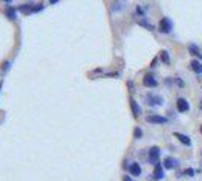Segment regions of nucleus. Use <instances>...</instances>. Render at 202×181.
<instances>
[{
    "label": "nucleus",
    "mask_w": 202,
    "mask_h": 181,
    "mask_svg": "<svg viewBox=\"0 0 202 181\" xmlns=\"http://www.w3.org/2000/svg\"><path fill=\"white\" fill-rule=\"evenodd\" d=\"M159 157H160V148L159 146H152V148H149V151H148V162L151 163V165H157L159 163Z\"/></svg>",
    "instance_id": "f257e3e1"
},
{
    "label": "nucleus",
    "mask_w": 202,
    "mask_h": 181,
    "mask_svg": "<svg viewBox=\"0 0 202 181\" xmlns=\"http://www.w3.org/2000/svg\"><path fill=\"white\" fill-rule=\"evenodd\" d=\"M159 29H160L162 33H170V30H172V21H170V18H167V17L162 18L160 20V24H159Z\"/></svg>",
    "instance_id": "f03ea898"
},
{
    "label": "nucleus",
    "mask_w": 202,
    "mask_h": 181,
    "mask_svg": "<svg viewBox=\"0 0 202 181\" xmlns=\"http://www.w3.org/2000/svg\"><path fill=\"white\" fill-rule=\"evenodd\" d=\"M146 103H148V106H162L163 98L162 97H159V95L148 94V95H146Z\"/></svg>",
    "instance_id": "7ed1b4c3"
},
{
    "label": "nucleus",
    "mask_w": 202,
    "mask_h": 181,
    "mask_svg": "<svg viewBox=\"0 0 202 181\" xmlns=\"http://www.w3.org/2000/svg\"><path fill=\"white\" fill-rule=\"evenodd\" d=\"M145 119L149 124H166L167 122V119L164 116H160V115H148Z\"/></svg>",
    "instance_id": "20e7f679"
},
{
    "label": "nucleus",
    "mask_w": 202,
    "mask_h": 181,
    "mask_svg": "<svg viewBox=\"0 0 202 181\" xmlns=\"http://www.w3.org/2000/svg\"><path fill=\"white\" fill-rule=\"evenodd\" d=\"M143 85H145L146 88H156L159 83H157V80H156V77H154V76L146 74V76L143 77Z\"/></svg>",
    "instance_id": "39448f33"
},
{
    "label": "nucleus",
    "mask_w": 202,
    "mask_h": 181,
    "mask_svg": "<svg viewBox=\"0 0 202 181\" xmlns=\"http://www.w3.org/2000/svg\"><path fill=\"white\" fill-rule=\"evenodd\" d=\"M176 109L180 112H187L190 109V104H189V101L186 98H178L176 100Z\"/></svg>",
    "instance_id": "423d86ee"
},
{
    "label": "nucleus",
    "mask_w": 202,
    "mask_h": 181,
    "mask_svg": "<svg viewBox=\"0 0 202 181\" xmlns=\"http://www.w3.org/2000/svg\"><path fill=\"white\" fill-rule=\"evenodd\" d=\"M128 171H130V174H131L133 177H139V175L142 174V168H140L139 163H131L130 168H128Z\"/></svg>",
    "instance_id": "0eeeda50"
},
{
    "label": "nucleus",
    "mask_w": 202,
    "mask_h": 181,
    "mask_svg": "<svg viewBox=\"0 0 202 181\" xmlns=\"http://www.w3.org/2000/svg\"><path fill=\"white\" fill-rule=\"evenodd\" d=\"M163 177H164V174H163V165L162 163H157L154 166V178L156 180H162Z\"/></svg>",
    "instance_id": "6e6552de"
},
{
    "label": "nucleus",
    "mask_w": 202,
    "mask_h": 181,
    "mask_svg": "<svg viewBox=\"0 0 202 181\" xmlns=\"http://www.w3.org/2000/svg\"><path fill=\"white\" fill-rule=\"evenodd\" d=\"M173 136L181 142V143H184V145H190L192 143V140H190V137L189 136H186V135H183V133H178V131H175L173 133Z\"/></svg>",
    "instance_id": "1a4fd4ad"
},
{
    "label": "nucleus",
    "mask_w": 202,
    "mask_h": 181,
    "mask_svg": "<svg viewBox=\"0 0 202 181\" xmlns=\"http://www.w3.org/2000/svg\"><path fill=\"white\" fill-rule=\"evenodd\" d=\"M130 106H131V110H133V115L137 118L139 115H140V107H139V104H137V101L136 100H133V98H130Z\"/></svg>",
    "instance_id": "9d476101"
},
{
    "label": "nucleus",
    "mask_w": 202,
    "mask_h": 181,
    "mask_svg": "<svg viewBox=\"0 0 202 181\" xmlns=\"http://www.w3.org/2000/svg\"><path fill=\"white\" fill-rule=\"evenodd\" d=\"M190 67H192V70H193L196 74H202V63L199 62V60L193 59V60L190 62Z\"/></svg>",
    "instance_id": "9b49d317"
},
{
    "label": "nucleus",
    "mask_w": 202,
    "mask_h": 181,
    "mask_svg": "<svg viewBox=\"0 0 202 181\" xmlns=\"http://www.w3.org/2000/svg\"><path fill=\"white\" fill-rule=\"evenodd\" d=\"M178 163L172 159V157H166L164 159V162H163V166H164V169H172V168H175Z\"/></svg>",
    "instance_id": "f8f14e48"
},
{
    "label": "nucleus",
    "mask_w": 202,
    "mask_h": 181,
    "mask_svg": "<svg viewBox=\"0 0 202 181\" xmlns=\"http://www.w3.org/2000/svg\"><path fill=\"white\" fill-rule=\"evenodd\" d=\"M5 14H6V17H8L9 20H15V18H17V15H15V8H14V6H6Z\"/></svg>",
    "instance_id": "ddd939ff"
},
{
    "label": "nucleus",
    "mask_w": 202,
    "mask_h": 181,
    "mask_svg": "<svg viewBox=\"0 0 202 181\" xmlns=\"http://www.w3.org/2000/svg\"><path fill=\"white\" fill-rule=\"evenodd\" d=\"M137 24H139V26H143V27H146L148 30H154V26H152L151 23H148V21H146V18H143V17L137 18Z\"/></svg>",
    "instance_id": "4468645a"
},
{
    "label": "nucleus",
    "mask_w": 202,
    "mask_h": 181,
    "mask_svg": "<svg viewBox=\"0 0 202 181\" xmlns=\"http://www.w3.org/2000/svg\"><path fill=\"white\" fill-rule=\"evenodd\" d=\"M33 5H21L20 8H18V11L20 12H23V14H29V12H33V8H32Z\"/></svg>",
    "instance_id": "2eb2a0df"
},
{
    "label": "nucleus",
    "mask_w": 202,
    "mask_h": 181,
    "mask_svg": "<svg viewBox=\"0 0 202 181\" xmlns=\"http://www.w3.org/2000/svg\"><path fill=\"white\" fill-rule=\"evenodd\" d=\"M124 8H125V3H124V2H115V3L112 5V11H113V12H118V11H121Z\"/></svg>",
    "instance_id": "dca6fc26"
},
{
    "label": "nucleus",
    "mask_w": 202,
    "mask_h": 181,
    "mask_svg": "<svg viewBox=\"0 0 202 181\" xmlns=\"http://www.w3.org/2000/svg\"><path fill=\"white\" fill-rule=\"evenodd\" d=\"M189 51L193 54V56H198V57H201L202 59V56H201V53H199V50H198V47L195 44H190L189 45Z\"/></svg>",
    "instance_id": "f3484780"
},
{
    "label": "nucleus",
    "mask_w": 202,
    "mask_h": 181,
    "mask_svg": "<svg viewBox=\"0 0 202 181\" xmlns=\"http://www.w3.org/2000/svg\"><path fill=\"white\" fill-rule=\"evenodd\" d=\"M160 59H162V62H164V63H170V57H169V53L166 50L160 51Z\"/></svg>",
    "instance_id": "a211bd4d"
},
{
    "label": "nucleus",
    "mask_w": 202,
    "mask_h": 181,
    "mask_svg": "<svg viewBox=\"0 0 202 181\" xmlns=\"http://www.w3.org/2000/svg\"><path fill=\"white\" fill-rule=\"evenodd\" d=\"M183 175H184V177H193V175H195V171H193L192 168H187V169L183 172Z\"/></svg>",
    "instance_id": "6ab92c4d"
},
{
    "label": "nucleus",
    "mask_w": 202,
    "mask_h": 181,
    "mask_svg": "<svg viewBox=\"0 0 202 181\" xmlns=\"http://www.w3.org/2000/svg\"><path fill=\"white\" fill-rule=\"evenodd\" d=\"M142 130H140V127H136V130H134V137L136 139H139V137H142Z\"/></svg>",
    "instance_id": "aec40b11"
},
{
    "label": "nucleus",
    "mask_w": 202,
    "mask_h": 181,
    "mask_svg": "<svg viewBox=\"0 0 202 181\" xmlns=\"http://www.w3.org/2000/svg\"><path fill=\"white\" fill-rule=\"evenodd\" d=\"M175 83H176V85H178L180 88H183V86H184V82H183V80H181L180 77H176V79H175Z\"/></svg>",
    "instance_id": "412c9836"
},
{
    "label": "nucleus",
    "mask_w": 202,
    "mask_h": 181,
    "mask_svg": "<svg viewBox=\"0 0 202 181\" xmlns=\"http://www.w3.org/2000/svg\"><path fill=\"white\" fill-rule=\"evenodd\" d=\"M42 9H44V6H42V3H41V5H36V6L33 8V12H39Z\"/></svg>",
    "instance_id": "4be33fe9"
},
{
    "label": "nucleus",
    "mask_w": 202,
    "mask_h": 181,
    "mask_svg": "<svg viewBox=\"0 0 202 181\" xmlns=\"http://www.w3.org/2000/svg\"><path fill=\"white\" fill-rule=\"evenodd\" d=\"M9 67H11V62H5V63H3V67H2V70H3V71H8V70H9Z\"/></svg>",
    "instance_id": "5701e85b"
},
{
    "label": "nucleus",
    "mask_w": 202,
    "mask_h": 181,
    "mask_svg": "<svg viewBox=\"0 0 202 181\" xmlns=\"http://www.w3.org/2000/svg\"><path fill=\"white\" fill-rule=\"evenodd\" d=\"M136 12L139 14V15H143V8H140V5L136 8Z\"/></svg>",
    "instance_id": "b1692460"
},
{
    "label": "nucleus",
    "mask_w": 202,
    "mask_h": 181,
    "mask_svg": "<svg viewBox=\"0 0 202 181\" xmlns=\"http://www.w3.org/2000/svg\"><path fill=\"white\" fill-rule=\"evenodd\" d=\"M124 181H131V178H130L128 175H125V177H124Z\"/></svg>",
    "instance_id": "393cba45"
},
{
    "label": "nucleus",
    "mask_w": 202,
    "mask_h": 181,
    "mask_svg": "<svg viewBox=\"0 0 202 181\" xmlns=\"http://www.w3.org/2000/svg\"><path fill=\"white\" fill-rule=\"evenodd\" d=\"M199 107H201V109H202V100H201V103H199Z\"/></svg>",
    "instance_id": "a878e982"
},
{
    "label": "nucleus",
    "mask_w": 202,
    "mask_h": 181,
    "mask_svg": "<svg viewBox=\"0 0 202 181\" xmlns=\"http://www.w3.org/2000/svg\"><path fill=\"white\" fill-rule=\"evenodd\" d=\"M0 90H2V83H0Z\"/></svg>",
    "instance_id": "bb28decb"
},
{
    "label": "nucleus",
    "mask_w": 202,
    "mask_h": 181,
    "mask_svg": "<svg viewBox=\"0 0 202 181\" xmlns=\"http://www.w3.org/2000/svg\"><path fill=\"white\" fill-rule=\"evenodd\" d=\"M201 133H202V125H201Z\"/></svg>",
    "instance_id": "cd10ccee"
}]
</instances>
